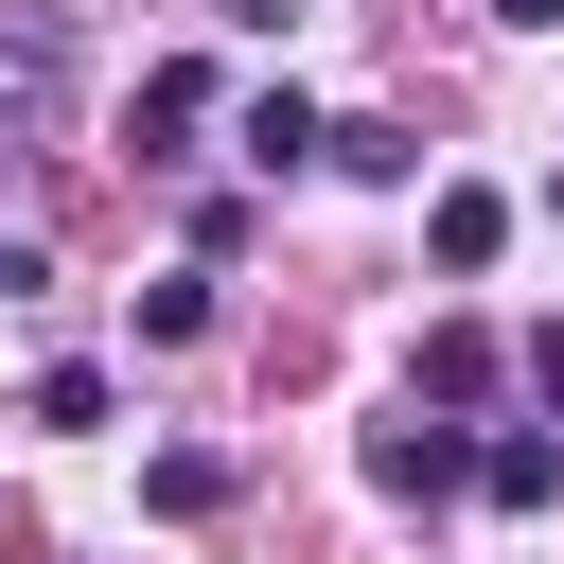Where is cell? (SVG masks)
I'll list each match as a JSON object with an SVG mask.
<instances>
[{"label": "cell", "mask_w": 564, "mask_h": 564, "mask_svg": "<svg viewBox=\"0 0 564 564\" xmlns=\"http://www.w3.org/2000/svg\"><path fill=\"white\" fill-rule=\"evenodd\" d=\"M458 476H476V441H458V423H370V494H405V511H441Z\"/></svg>", "instance_id": "obj_1"}, {"label": "cell", "mask_w": 564, "mask_h": 564, "mask_svg": "<svg viewBox=\"0 0 564 564\" xmlns=\"http://www.w3.org/2000/svg\"><path fill=\"white\" fill-rule=\"evenodd\" d=\"M123 123H141V159H176V141H194V123H212V70H194V53H159V70H141V106H123Z\"/></svg>", "instance_id": "obj_2"}, {"label": "cell", "mask_w": 564, "mask_h": 564, "mask_svg": "<svg viewBox=\"0 0 564 564\" xmlns=\"http://www.w3.org/2000/svg\"><path fill=\"white\" fill-rule=\"evenodd\" d=\"M229 141H247V176H300V159H317V106H300V88H247Z\"/></svg>", "instance_id": "obj_3"}, {"label": "cell", "mask_w": 564, "mask_h": 564, "mask_svg": "<svg viewBox=\"0 0 564 564\" xmlns=\"http://www.w3.org/2000/svg\"><path fill=\"white\" fill-rule=\"evenodd\" d=\"M476 494H494V511H546V494H564V441H546V423L476 441Z\"/></svg>", "instance_id": "obj_4"}, {"label": "cell", "mask_w": 564, "mask_h": 564, "mask_svg": "<svg viewBox=\"0 0 564 564\" xmlns=\"http://www.w3.org/2000/svg\"><path fill=\"white\" fill-rule=\"evenodd\" d=\"M141 511H176V529L229 511V458H212V441H159V458H141Z\"/></svg>", "instance_id": "obj_5"}, {"label": "cell", "mask_w": 564, "mask_h": 564, "mask_svg": "<svg viewBox=\"0 0 564 564\" xmlns=\"http://www.w3.org/2000/svg\"><path fill=\"white\" fill-rule=\"evenodd\" d=\"M317 159H335V176H370V194H405V176H423V141H405V123H317Z\"/></svg>", "instance_id": "obj_6"}, {"label": "cell", "mask_w": 564, "mask_h": 564, "mask_svg": "<svg viewBox=\"0 0 564 564\" xmlns=\"http://www.w3.org/2000/svg\"><path fill=\"white\" fill-rule=\"evenodd\" d=\"M423 247H441V264H494V247H511V194H476V176H458V194L423 212Z\"/></svg>", "instance_id": "obj_7"}, {"label": "cell", "mask_w": 564, "mask_h": 564, "mask_svg": "<svg viewBox=\"0 0 564 564\" xmlns=\"http://www.w3.org/2000/svg\"><path fill=\"white\" fill-rule=\"evenodd\" d=\"M476 388H494V335L441 317V335H423V405H476Z\"/></svg>", "instance_id": "obj_8"}, {"label": "cell", "mask_w": 564, "mask_h": 564, "mask_svg": "<svg viewBox=\"0 0 564 564\" xmlns=\"http://www.w3.org/2000/svg\"><path fill=\"white\" fill-rule=\"evenodd\" d=\"M35 282H53V264H35V247H18V229H0V300H35Z\"/></svg>", "instance_id": "obj_9"}, {"label": "cell", "mask_w": 564, "mask_h": 564, "mask_svg": "<svg viewBox=\"0 0 564 564\" xmlns=\"http://www.w3.org/2000/svg\"><path fill=\"white\" fill-rule=\"evenodd\" d=\"M529 370H546V405H564V317H546V335H529Z\"/></svg>", "instance_id": "obj_10"}, {"label": "cell", "mask_w": 564, "mask_h": 564, "mask_svg": "<svg viewBox=\"0 0 564 564\" xmlns=\"http://www.w3.org/2000/svg\"><path fill=\"white\" fill-rule=\"evenodd\" d=\"M229 18H300V0H229Z\"/></svg>", "instance_id": "obj_11"}, {"label": "cell", "mask_w": 564, "mask_h": 564, "mask_svg": "<svg viewBox=\"0 0 564 564\" xmlns=\"http://www.w3.org/2000/svg\"><path fill=\"white\" fill-rule=\"evenodd\" d=\"M494 18H564V0H494Z\"/></svg>", "instance_id": "obj_12"}]
</instances>
